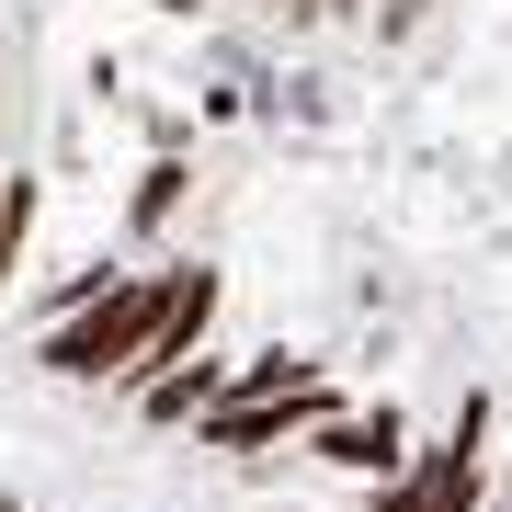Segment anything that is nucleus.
I'll return each instance as SVG.
<instances>
[{
	"label": "nucleus",
	"mask_w": 512,
	"mask_h": 512,
	"mask_svg": "<svg viewBox=\"0 0 512 512\" xmlns=\"http://www.w3.org/2000/svg\"><path fill=\"white\" fill-rule=\"evenodd\" d=\"M205 274V262H148V274H114L80 319H57L46 330V376H69V387H126L137 376V353L160 342V319L183 308V285Z\"/></svg>",
	"instance_id": "nucleus-1"
},
{
	"label": "nucleus",
	"mask_w": 512,
	"mask_h": 512,
	"mask_svg": "<svg viewBox=\"0 0 512 512\" xmlns=\"http://www.w3.org/2000/svg\"><path fill=\"white\" fill-rule=\"evenodd\" d=\"M296 444H308L319 467H342V478H387V467L410 456V421L387 410V399H376V410H353V399H342V410L319 421V433H296Z\"/></svg>",
	"instance_id": "nucleus-2"
},
{
	"label": "nucleus",
	"mask_w": 512,
	"mask_h": 512,
	"mask_svg": "<svg viewBox=\"0 0 512 512\" xmlns=\"http://www.w3.org/2000/svg\"><path fill=\"white\" fill-rule=\"evenodd\" d=\"M160 12H194V0H160Z\"/></svg>",
	"instance_id": "nucleus-3"
}]
</instances>
